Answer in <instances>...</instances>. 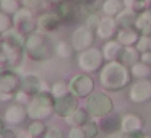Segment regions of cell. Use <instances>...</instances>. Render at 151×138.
<instances>
[{
	"instance_id": "cell-1",
	"label": "cell",
	"mask_w": 151,
	"mask_h": 138,
	"mask_svg": "<svg viewBox=\"0 0 151 138\" xmlns=\"http://www.w3.org/2000/svg\"><path fill=\"white\" fill-rule=\"evenodd\" d=\"M132 83V75L130 68L120 63L119 60H111L104 62V65L99 70V85L102 89L111 93H119L124 88L130 86Z\"/></svg>"
},
{
	"instance_id": "cell-2",
	"label": "cell",
	"mask_w": 151,
	"mask_h": 138,
	"mask_svg": "<svg viewBox=\"0 0 151 138\" xmlns=\"http://www.w3.org/2000/svg\"><path fill=\"white\" fill-rule=\"evenodd\" d=\"M24 41L26 36L17 28H10L2 34V55L7 60L8 68H17L21 65L24 57Z\"/></svg>"
},
{
	"instance_id": "cell-3",
	"label": "cell",
	"mask_w": 151,
	"mask_h": 138,
	"mask_svg": "<svg viewBox=\"0 0 151 138\" xmlns=\"http://www.w3.org/2000/svg\"><path fill=\"white\" fill-rule=\"evenodd\" d=\"M54 54V44L49 39L47 33L36 29L29 33L24 41V55L34 62H46Z\"/></svg>"
},
{
	"instance_id": "cell-4",
	"label": "cell",
	"mask_w": 151,
	"mask_h": 138,
	"mask_svg": "<svg viewBox=\"0 0 151 138\" xmlns=\"http://www.w3.org/2000/svg\"><path fill=\"white\" fill-rule=\"evenodd\" d=\"M54 104L55 98L50 94V91H39L31 96V101L28 102V117L29 120H49L54 114Z\"/></svg>"
},
{
	"instance_id": "cell-5",
	"label": "cell",
	"mask_w": 151,
	"mask_h": 138,
	"mask_svg": "<svg viewBox=\"0 0 151 138\" xmlns=\"http://www.w3.org/2000/svg\"><path fill=\"white\" fill-rule=\"evenodd\" d=\"M85 109L91 115V119L99 120L101 117L114 112V101L106 91H93L85 99Z\"/></svg>"
},
{
	"instance_id": "cell-6",
	"label": "cell",
	"mask_w": 151,
	"mask_h": 138,
	"mask_svg": "<svg viewBox=\"0 0 151 138\" xmlns=\"http://www.w3.org/2000/svg\"><path fill=\"white\" fill-rule=\"evenodd\" d=\"M78 67L81 72L85 73H94L99 72L101 67L104 65V57H102V50L98 49V47H89V49H85L81 52H78Z\"/></svg>"
},
{
	"instance_id": "cell-7",
	"label": "cell",
	"mask_w": 151,
	"mask_h": 138,
	"mask_svg": "<svg viewBox=\"0 0 151 138\" xmlns=\"http://www.w3.org/2000/svg\"><path fill=\"white\" fill-rule=\"evenodd\" d=\"M18 89H21V76L13 68L0 70V98H2V101L13 99Z\"/></svg>"
},
{
	"instance_id": "cell-8",
	"label": "cell",
	"mask_w": 151,
	"mask_h": 138,
	"mask_svg": "<svg viewBox=\"0 0 151 138\" xmlns=\"http://www.w3.org/2000/svg\"><path fill=\"white\" fill-rule=\"evenodd\" d=\"M94 86H96L94 80L91 78L89 73H85V72L73 75L68 81L70 93H72L73 96H76L78 99H86L93 91H94Z\"/></svg>"
},
{
	"instance_id": "cell-9",
	"label": "cell",
	"mask_w": 151,
	"mask_h": 138,
	"mask_svg": "<svg viewBox=\"0 0 151 138\" xmlns=\"http://www.w3.org/2000/svg\"><path fill=\"white\" fill-rule=\"evenodd\" d=\"M36 12H33L28 7H20V10L13 15V28H17L20 33L28 36L29 33L37 29V17Z\"/></svg>"
},
{
	"instance_id": "cell-10",
	"label": "cell",
	"mask_w": 151,
	"mask_h": 138,
	"mask_svg": "<svg viewBox=\"0 0 151 138\" xmlns=\"http://www.w3.org/2000/svg\"><path fill=\"white\" fill-rule=\"evenodd\" d=\"M128 99L133 104H146L151 101V80L150 78H141L133 80L130 83L128 89Z\"/></svg>"
},
{
	"instance_id": "cell-11",
	"label": "cell",
	"mask_w": 151,
	"mask_h": 138,
	"mask_svg": "<svg viewBox=\"0 0 151 138\" xmlns=\"http://www.w3.org/2000/svg\"><path fill=\"white\" fill-rule=\"evenodd\" d=\"M2 119H4L5 125H10V127H15V128L23 127V125L26 124V120H29L26 106L18 104V102H12V104L5 109Z\"/></svg>"
},
{
	"instance_id": "cell-12",
	"label": "cell",
	"mask_w": 151,
	"mask_h": 138,
	"mask_svg": "<svg viewBox=\"0 0 151 138\" xmlns=\"http://www.w3.org/2000/svg\"><path fill=\"white\" fill-rule=\"evenodd\" d=\"M94 39H96V33L83 24V26H78L72 33V41H70V44H72L75 52H81V50H85V49L93 47Z\"/></svg>"
},
{
	"instance_id": "cell-13",
	"label": "cell",
	"mask_w": 151,
	"mask_h": 138,
	"mask_svg": "<svg viewBox=\"0 0 151 138\" xmlns=\"http://www.w3.org/2000/svg\"><path fill=\"white\" fill-rule=\"evenodd\" d=\"M145 128V120L140 114L135 112H127V114L120 115V132L122 133H137V132H143Z\"/></svg>"
},
{
	"instance_id": "cell-14",
	"label": "cell",
	"mask_w": 151,
	"mask_h": 138,
	"mask_svg": "<svg viewBox=\"0 0 151 138\" xmlns=\"http://www.w3.org/2000/svg\"><path fill=\"white\" fill-rule=\"evenodd\" d=\"M76 107H78V98L73 96L72 93H68V94L55 99V104H54V114H55L57 117L65 119V117H68Z\"/></svg>"
},
{
	"instance_id": "cell-15",
	"label": "cell",
	"mask_w": 151,
	"mask_h": 138,
	"mask_svg": "<svg viewBox=\"0 0 151 138\" xmlns=\"http://www.w3.org/2000/svg\"><path fill=\"white\" fill-rule=\"evenodd\" d=\"M62 17L57 12H44L37 15V29L42 33H52L62 24Z\"/></svg>"
},
{
	"instance_id": "cell-16",
	"label": "cell",
	"mask_w": 151,
	"mask_h": 138,
	"mask_svg": "<svg viewBox=\"0 0 151 138\" xmlns=\"http://www.w3.org/2000/svg\"><path fill=\"white\" fill-rule=\"evenodd\" d=\"M119 31V26L115 23V18L114 17H102L101 21H99V26L96 28V36L99 39H104V41H109V39H114L115 34Z\"/></svg>"
},
{
	"instance_id": "cell-17",
	"label": "cell",
	"mask_w": 151,
	"mask_h": 138,
	"mask_svg": "<svg viewBox=\"0 0 151 138\" xmlns=\"http://www.w3.org/2000/svg\"><path fill=\"white\" fill-rule=\"evenodd\" d=\"M140 36L141 34L133 26L132 28H119L117 34H115V39L125 47V46H135L138 42V39H140Z\"/></svg>"
},
{
	"instance_id": "cell-18",
	"label": "cell",
	"mask_w": 151,
	"mask_h": 138,
	"mask_svg": "<svg viewBox=\"0 0 151 138\" xmlns=\"http://www.w3.org/2000/svg\"><path fill=\"white\" fill-rule=\"evenodd\" d=\"M133 28L141 34V36H150L151 34V8H146L141 13L137 15Z\"/></svg>"
},
{
	"instance_id": "cell-19",
	"label": "cell",
	"mask_w": 151,
	"mask_h": 138,
	"mask_svg": "<svg viewBox=\"0 0 151 138\" xmlns=\"http://www.w3.org/2000/svg\"><path fill=\"white\" fill-rule=\"evenodd\" d=\"M41 86H42V80L36 73H26L24 76H21V89H24L28 94L33 96L36 93H39Z\"/></svg>"
},
{
	"instance_id": "cell-20",
	"label": "cell",
	"mask_w": 151,
	"mask_h": 138,
	"mask_svg": "<svg viewBox=\"0 0 151 138\" xmlns=\"http://www.w3.org/2000/svg\"><path fill=\"white\" fill-rule=\"evenodd\" d=\"M140 57H141V52L135 46H125V47H122V50H120L119 62L130 68L132 65H135L137 62H140Z\"/></svg>"
},
{
	"instance_id": "cell-21",
	"label": "cell",
	"mask_w": 151,
	"mask_h": 138,
	"mask_svg": "<svg viewBox=\"0 0 151 138\" xmlns=\"http://www.w3.org/2000/svg\"><path fill=\"white\" fill-rule=\"evenodd\" d=\"M122 44L119 42L117 39H109L104 42L102 46V57H104L106 62H111V60H119V55H120V50H122Z\"/></svg>"
},
{
	"instance_id": "cell-22",
	"label": "cell",
	"mask_w": 151,
	"mask_h": 138,
	"mask_svg": "<svg viewBox=\"0 0 151 138\" xmlns=\"http://www.w3.org/2000/svg\"><path fill=\"white\" fill-rule=\"evenodd\" d=\"M89 119H91V115L88 114V111H86L85 107H80L78 106V107H76L68 117L63 119V120L68 124V127H83Z\"/></svg>"
},
{
	"instance_id": "cell-23",
	"label": "cell",
	"mask_w": 151,
	"mask_h": 138,
	"mask_svg": "<svg viewBox=\"0 0 151 138\" xmlns=\"http://www.w3.org/2000/svg\"><path fill=\"white\" fill-rule=\"evenodd\" d=\"M99 127H101V132H104V133L120 130V115H115L112 112L106 117H101L99 119Z\"/></svg>"
},
{
	"instance_id": "cell-24",
	"label": "cell",
	"mask_w": 151,
	"mask_h": 138,
	"mask_svg": "<svg viewBox=\"0 0 151 138\" xmlns=\"http://www.w3.org/2000/svg\"><path fill=\"white\" fill-rule=\"evenodd\" d=\"M114 18H115V23H117L119 28H132L135 24V20H137V13L132 8H124Z\"/></svg>"
},
{
	"instance_id": "cell-25",
	"label": "cell",
	"mask_w": 151,
	"mask_h": 138,
	"mask_svg": "<svg viewBox=\"0 0 151 138\" xmlns=\"http://www.w3.org/2000/svg\"><path fill=\"white\" fill-rule=\"evenodd\" d=\"M124 8V0H104L101 5V12L106 17H115Z\"/></svg>"
},
{
	"instance_id": "cell-26",
	"label": "cell",
	"mask_w": 151,
	"mask_h": 138,
	"mask_svg": "<svg viewBox=\"0 0 151 138\" xmlns=\"http://www.w3.org/2000/svg\"><path fill=\"white\" fill-rule=\"evenodd\" d=\"M130 75L133 80H141V78H150L151 76V65L145 62H137L135 65L130 67Z\"/></svg>"
},
{
	"instance_id": "cell-27",
	"label": "cell",
	"mask_w": 151,
	"mask_h": 138,
	"mask_svg": "<svg viewBox=\"0 0 151 138\" xmlns=\"http://www.w3.org/2000/svg\"><path fill=\"white\" fill-rule=\"evenodd\" d=\"M46 130H47V125L44 120H29L26 125V133L31 138H42Z\"/></svg>"
},
{
	"instance_id": "cell-28",
	"label": "cell",
	"mask_w": 151,
	"mask_h": 138,
	"mask_svg": "<svg viewBox=\"0 0 151 138\" xmlns=\"http://www.w3.org/2000/svg\"><path fill=\"white\" fill-rule=\"evenodd\" d=\"M73 47L70 42H65V41H60V42H57L55 46H54V54H55L57 57H60V59H72L73 55Z\"/></svg>"
},
{
	"instance_id": "cell-29",
	"label": "cell",
	"mask_w": 151,
	"mask_h": 138,
	"mask_svg": "<svg viewBox=\"0 0 151 138\" xmlns=\"http://www.w3.org/2000/svg\"><path fill=\"white\" fill-rule=\"evenodd\" d=\"M83 130H85L86 138H98V135L101 133V127H99V122L96 119H89L83 125Z\"/></svg>"
},
{
	"instance_id": "cell-30",
	"label": "cell",
	"mask_w": 151,
	"mask_h": 138,
	"mask_svg": "<svg viewBox=\"0 0 151 138\" xmlns=\"http://www.w3.org/2000/svg\"><path fill=\"white\" fill-rule=\"evenodd\" d=\"M70 89H68V83L62 81V80H59V81L52 83V86H50V94L54 96V98H62V96L68 94Z\"/></svg>"
},
{
	"instance_id": "cell-31",
	"label": "cell",
	"mask_w": 151,
	"mask_h": 138,
	"mask_svg": "<svg viewBox=\"0 0 151 138\" xmlns=\"http://www.w3.org/2000/svg\"><path fill=\"white\" fill-rule=\"evenodd\" d=\"M20 7H21L20 0H0V10L12 15V17L20 10Z\"/></svg>"
},
{
	"instance_id": "cell-32",
	"label": "cell",
	"mask_w": 151,
	"mask_h": 138,
	"mask_svg": "<svg viewBox=\"0 0 151 138\" xmlns=\"http://www.w3.org/2000/svg\"><path fill=\"white\" fill-rule=\"evenodd\" d=\"M10 28H13V17L0 10V34H4Z\"/></svg>"
},
{
	"instance_id": "cell-33",
	"label": "cell",
	"mask_w": 151,
	"mask_h": 138,
	"mask_svg": "<svg viewBox=\"0 0 151 138\" xmlns=\"http://www.w3.org/2000/svg\"><path fill=\"white\" fill-rule=\"evenodd\" d=\"M21 2H23V7L31 8L33 12H37L41 8H44L46 5H49L46 0H21Z\"/></svg>"
},
{
	"instance_id": "cell-34",
	"label": "cell",
	"mask_w": 151,
	"mask_h": 138,
	"mask_svg": "<svg viewBox=\"0 0 151 138\" xmlns=\"http://www.w3.org/2000/svg\"><path fill=\"white\" fill-rule=\"evenodd\" d=\"M99 21H101V17L98 13H88V17L85 18V26H88L89 29L96 31V28L99 26Z\"/></svg>"
},
{
	"instance_id": "cell-35",
	"label": "cell",
	"mask_w": 151,
	"mask_h": 138,
	"mask_svg": "<svg viewBox=\"0 0 151 138\" xmlns=\"http://www.w3.org/2000/svg\"><path fill=\"white\" fill-rule=\"evenodd\" d=\"M31 101V94H28L24 89H18L13 96V102H18V104H23V106H28V102Z\"/></svg>"
},
{
	"instance_id": "cell-36",
	"label": "cell",
	"mask_w": 151,
	"mask_h": 138,
	"mask_svg": "<svg viewBox=\"0 0 151 138\" xmlns=\"http://www.w3.org/2000/svg\"><path fill=\"white\" fill-rule=\"evenodd\" d=\"M42 138H65V135H63V132L60 130V128L57 127H47L46 133L42 135Z\"/></svg>"
},
{
	"instance_id": "cell-37",
	"label": "cell",
	"mask_w": 151,
	"mask_h": 138,
	"mask_svg": "<svg viewBox=\"0 0 151 138\" xmlns=\"http://www.w3.org/2000/svg\"><path fill=\"white\" fill-rule=\"evenodd\" d=\"M67 138H86L83 127H70L67 132Z\"/></svg>"
},
{
	"instance_id": "cell-38",
	"label": "cell",
	"mask_w": 151,
	"mask_h": 138,
	"mask_svg": "<svg viewBox=\"0 0 151 138\" xmlns=\"http://www.w3.org/2000/svg\"><path fill=\"white\" fill-rule=\"evenodd\" d=\"M150 4H151V0H135V4H133V8L132 10L135 12V13H141L143 10H146V8H150Z\"/></svg>"
},
{
	"instance_id": "cell-39",
	"label": "cell",
	"mask_w": 151,
	"mask_h": 138,
	"mask_svg": "<svg viewBox=\"0 0 151 138\" xmlns=\"http://www.w3.org/2000/svg\"><path fill=\"white\" fill-rule=\"evenodd\" d=\"M20 135H18V132L15 130V127H5L4 128V132H2V137L0 138H18Z\"/></svg>"
},
{
	"instance_id": "cell-40",
	"label": "cell",
	"mask_w": 151,
	"mask_h": 138,
	"mask_svg": "<svg viewBox=\"0 0 151 138\" xmlns=\"http://www.w3.org/2000/svg\"><path fill=\"white\" fill-rule=\"evenodd\" d=\"M104 138H124V133H122L120 130L117 132H111V133H106Z\"/></svg>"
},
{
	"instance_id": "cell-41",
	"label": "cell",
	"mask_w": 151,
	"mask_h": 138,
	"mask_svg": "<svg viewBox=\"0 0 151 138\" xmlns=\"http://www.w3.org/2000/svg\"><path fill=\"white\" fill-rule=\"evenodd\" d=\"M143 132H137V133H125L124 138H143Z\"/></svg>"
},
{
	"instance_id": "cell-42",
	"label": "cell",
	"mask_w": 151,
	"mask_h": 138,
	"mask_svg": "<svg viewBox=\"0 0 151 138\" xmlns=\"http://www.w3.org/2000/svg\"><path fill=\"white\" fill-rule=\"evenodd\" d=\"M78 5H86V7H89V5L96 4V0H75Z\"/></svg>"
},
{
	"instance_id": "cell-43",
	"label": "cell",
	"mask_w": 151,
	"mask_h": 138,
	"mask_svg": "<svg viewBox=\"0 0 151 138\" xmlns=\"http://www.w3.org/2000/svg\"><path fill=\"white\" fill-rule=\"evenodd\" d=\"M133 4H135V0H124V7L125 8H133Z\"/></svg>"
},
{
	"instance_id": "cell-44",
	"label": "cell",
	"mask_w": 151,
	"mask_h": 138,
	"mask_svg": "<svg viewBox=\"0 0 151 138\" xmlns=\"http://www.w3.org/2000/svg\"><path fill=\"white\" fill-rule=\"evenodd\" d=\"M7 127L5 125V122H4V119H0V137H2V132H4V128Z\"/></svg>"
},
{
	"instance_id": "cell-45",
	"label": "cell",
	"mask_w": 151,
	"mask_h": 138,
	"mask_svg": "<svg viewBox=\"0 0 151 138\" xmlns=\"http://www.w3.org/2000/svg\"><path fill=\"white\" fill-rule=\"evenodd\" d=\"M47 4H54V5H59L60 2H63V0H46Z\"/></svg>"
},
{
	"instance_id": "cell-46",
	"label": "cell",
	"mask_w": 151,
	"mask_h": 138,
	"mask_svg": "<svg viewBox=\"0 0 151 138\" xmlns=\"http://www.w3.org/2000/svg\"><path fill=\"white\" fill-rule=\"evenodd\" d=\"M18 138H31V137H29V135L26 133V132H24V133H23V135H20V137H18Z\"/></svg>"
},
{
	"instance_id": "cell-47",
	"label": "cell",
	"mask_w": 151,
	"mask_h": 138,
	"mask_svg": "<svg viewBox=\"0 0 151 138\" xmlns=\"http://www.w3.org/2000/svg\"><path fill=\"white\" fill-rule=\"evenodd\" d=\"M0 54H2V34H0Z\"/></svg>"
},
{
	"instance_id": "cell-48",
	"label": "cell",
	"mask_w": 151,
	"mask_h": 138,
	"mask_svg": "<svg viewBox=\"0 0 151 138\" xmlns=\"http://www.w3.org/2000/svg\"><path fill=\"white\" fill-rule=\"evenodd\" d=\"M143 138H151V135H143Z\"/></svg>"
},
{
	"instance_id": "cell-49",
	"label": "cell",
	"mask_w": 151,
	"mask_h": 138,
	"mask_svg": "<svg viewBox=\"0 0 151 138\" xmlns=\"http://www.w3.org/2000/svg\"><path fill=\"white\" fill-rule=\"evenodd\" d=\"M0 102H2V98H0Z\"/></svg>"
},
{
	"instance_id": "cell-50",
	"label": "cell",
	"mask_w": 151,
	"mask_h": 138,
	"mask_svg": "<svg viewBox=\"0 0 151 138\" xmlns=\"http://www.w3.org/2000/svg\"><path fill=\"white\" fill-rule=\"evenodd\" d=\"M150 80H151V76H150Z\"/></svg>"
}]
</instances>
